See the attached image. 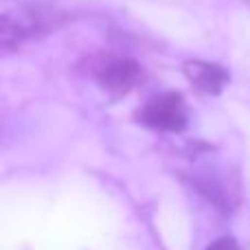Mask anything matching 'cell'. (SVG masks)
<instances>
[{"label":"cell","instance_id":"6da1fadb","mask_svg":"<svg viewBox=\"0 0 250 250\" xmlns=\"http://www.w3.org/2000/svg\"><path fill=\"white\" fill-rule=\"evenodd\" d=\"M64 13L44 4H22L0 16V46L4 53H13L24 42L42 38L57 29Z\"/></svg>","mask_w":250,"mask_h":250},{"label":"cell","instance_id":"7a4b0ae2","mask_svg":"<svg viewBox=\"0 0 250 250\" xmlns=\"http://www.w3.org/2000/svg\"><path fill=\"white\" fill-rule=\"evenodd\" d=\"M136 119L143 125L160 132H182L189 125V110L180 92L167 90L149 99L136 112Z\"/></svg>","mask_w":250,"mask_h":250},{"label":"cell","instance_id":"3957f363","mask_svg":"<svg viewBox=\"0 0 250 250\" xmlns=\"http://www.w3.org/2000/svg\"><path fill=\"white\" fill-rule=\"evenodd\" d=\"M99 86L112 97H123L143 79V68L132 57H112L95 70Z\"/></svg>","mask_w":250,"mask_h":250},{"label":"cell","instance_id":"277c9868","mask_svg":"<svg viewBox=\"0 0 250 250\" xmlns=\"http://www.w3.org/2000/svg\"><path fill=\"white\" fill-rule=\"evenodd\" d=\"M182 75L189 79L195 90L204 95H220L230 82V73L215 62L189 60L182 64Z\"/></svg>","mask_w":250,"mask_h":250},{"label":"cell","instance_id":"5b68a950","mask_svg":"<svg viewBox=\"0 0 250 250\" xmlns=\"http://www.w3.org/2000/svg\"><path fill=\"white\" fill-rule=\"evenodd\" d=\"M204 250H239V244L233 237H220L213 244H208Z\"/></svg>","mask_w":250,"mask_h":250}]
</instances>
